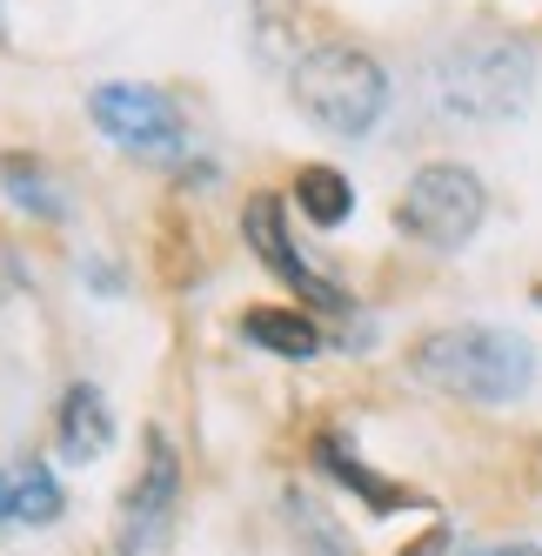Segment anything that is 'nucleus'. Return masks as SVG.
Masks as SVG:
<instances>
[{
	"label": "nucleus",
	"instance_id": "nucleus-15",
	"mask_svg": "<svg viewBox=\"0 0 542 556\" xmlns=\"http://www.w3.org/2000/svg\"><path fill=\"white\" fill-rule=\"evenodd\" d=\"M402 556H462V543H455V530H429L422 543H409Z\"/></svg>",
	"mask_w": 542,
	"mask_h": 556
},
{
	"label": "nucleus",
	"instance_id": "nucleus-3",
	"mask_svg": "<svg viewBox=\"0 0 542 556\" xmlns=\"http://www.w3.org/2000/svg\"><path fill=\"white\" fill-rule=\"evenodd\" d=\"M288 94L315 128L362 141L375 135V122L389 114V74L369 48H348V41H308L288 61Z\"/></svg>",
	"mask_w": 542,
	"mask_h": 556
},
{
	"label": "nucleus",
	"instance_id": "nucleus-14",
	"mask_svg": "<svg viewBox=\"0 0 542 556\" xmlns=\"http://www.w3.org/2000/svg\"><path fill=\"white\" fill-rule=\"evenodd\" d=\"M282 516H288V530H295V543H301V556H356L348 549V536L335 530V516L308 496V490H288L282 496Z\"/></svg>",
	"mask_w": 542,
	"mask_h": 556
},
{
	"label": "nucleus",
	"instance_id": "nucleus-17",
	"mask_svg": "<svg viewBox=\"0 0 542 556\" xmlns=\"http://www.w3.org/2000/svg\"><path fill=\"white\" fill-rule=\"evenodd\" d=\"M535 308H542V289H535Z\"/></svg>",
	"mask_w": 542,
	"mask_h": 556
},
{
	"label": "nucleus",
	"instance_id": "nucleus-1",
	"mask_svg": "<svg viewBox=\"0 0 542 556\" xmlns=\"http://www.w3.org/2000/svg\"><path fill=\"white\" fill-rule=\"evenodd\" d=\"M409 376L436 395H455V403H516L535 382V342L495 323H449L409 342Z\"/></svg>",
	"mask_w": 542,
	"mask_h": 556
},
{
	"label": "nucleus",
	"instance_id": "nucleus-9",
	"mask_svg": "<svg viewBox=\"0 0 542 556\" xmlns=\"http://www.w3.org/2000/svg\"><path fill=\"white\" fill-rule=\"evenodd\" d=\"M107 450H114V409H107V395L94 382H67L61 403H54V456L74 463V469H88Z\"/></svg>",
	"mask_w": 542,
	"mask_h": 556
},
{
	"label": "nucleus",
	"instance_id": "nucleus-16",
	"mask_svg": "<svg viewBox=\"0 0 542 556\" xmlns=\"http://www.w3.org/2000/svg\"><path fill=\"white\" fill-rule=\"evenodd\" d=\"M495 556H542L535 543H509V549H495Z\"/></svg>",
	"mask_w": 542,
	"mask_h": 556
},
{
	"label": "nucleus",
	"instance_id": "nucleus-4",
	"mask_svg": "<svg viewBox=\"0 0 542 556\" xmlns=\"http://www.w3.org/2000/svg\"><path fill=\"white\" fill-rule=\"evenodd\" d=\"M482 215H489V188L469 162H422L396 194V228L436 255L469 249Z\"/></svg>",
	"mask_w": 542,
	"mask_h": 556
},
{
	"label": "nucleus",
	"instance_id": "nucleus-5",
	"mask_svg": "<svg viewBox=\"0 0 542 556\" xmlns=\"http://www.w3.org/2000/svg\"><path fill=\"white\" fill-rule=\"evenodd\" d=\"M88 122L101 141H114L121 154H134V162H181L188 148V122L175 94H162L154 81H101L88 94Z\"/></svg>",
	"mask_w": 542,
	"mask_h": 556
},
{
	"label": "nucleus",
	"instance_id": "nucleus-13",
	"mask_svg": "<svg viewBox=\"0 0 542 556\" xmlns=\"http://www.w3.org/2000/svg\"><path fill=\"white\" fill-rule=\"evenodd\" d=\"M295 208L315 228H341L348 215H356V181H348L341 168H328V162H308L295 175Z\"/></svg>",
	"mask_w": 542,
	"mask_h": 556
},
{
	"label": "nucleus",
	"instance_id": "nucleus-12",
	"mask_svg": "<svg viewBox=\"0 0 542 556\" xmlns=\"http://www.w3.org/2000/svg\"><path fill=\"white\" fill-rule=\"evenodd\" d=\"M0 188H8V202L27 222H67V202H61V188H54V175H48L41 154L8 148V154H0Z\"/></svg>",
	"mask_w": 542,
	"mask_h": 556
},
{
	"label": "nucleus",
	"instance_id": "nucleus-11",
	"mask_svg": "<svg viewBox=\"0 0 542 556\" xmlns=\"http://www.w3.org/2000/svg\"><path fill=\"white\" fill-rule=\"evenodd\" d=\"M235 329H242V342H255V349H268V355H282V363H308V355H322V315L315 308H301V302H248L242 315H235Z\"/></svg>",
	"mask_w": 542,
	"mask_h": 556
},
{
	"label": "nucleus",
	"instance_id": "nucleus-6",
	"mask_svg": "<svg viewBox=\"0 0 542 556\" xmlns=\"http://www.w3.org/2000/svg\"><path fill=\"white\" fill-rule=\"evenodd\" d=\"M242 242L255 249V262L275 275V282L301 302V308H315V315H341L348 308V295L328 282V275H315V262H308L301 249H295V222H288V202L282 194H248L242 202Z\"/></svg>",
	"mask_w": 542,
	"mask_h": 556
},
{
	"label": "nucleus",
	"instance_id": "nucleus-2",
	"mask_svg": "<svg viewBox=\"0 0 542 556\" xmlns=\"http://www.w3.org/2000/svg\"><path fill=\"white\" fill-rule=\"evenodd\" d=\"M429 94L455 122H516L535 94V48L502 27H462L429 61Z\"/></svg>",
	"mask_w": 542,
	"mask_h": 556
},
{
	"label": "nucleus",
	"instance_id": "nucleus-7",
	"mask_svg": "<svg viewBox=\"0 0 542 556\" xmlns=\"http://www.w3.org/2000/svg\"><path fill=\"white\" fill-rule=\"evenodd\" d=\"M175 503H181V456L168 443V429H147L141 435V476L121 490V509H114V556H147L162 543Z\"/></svg>",
	"mask_w": 542,
	"mask_h": 556
},
{
	"label": "nucleus",
	"instance_id": "nucleus-10",
	"mask_svg": "<svg viewBox=\"0 0 542 556\" xmlns=\"http://www.w3.org/2000/svg\"><path fill=\"white\" fill-rule=\"evenodd\" d=\"M61 509H67V490L41 456L0 463V523L8 530H48V523H61Z\"/></svg>",
	"mask_w": 542,
	"mask_h": 556
},
{
	"label": "nucleus",
	"instance_id": "nucleus-8",
	"mask_svg": "<svg viewBox=\"0 0 542 556\" xmlns=\"http://www.w3.org/2000/svg\"><path fill=\"white\" fill-rule=\"evenodd\" d=\"M315 469L328 476V483H341L348 496H362L375 516H402V509H436V496L429 490H409V483H396V476H382V469H369L356 450L341 443L335 429H322L315 435Z\"/></svg>",
	"mask_w": 542,
	"mask_h": 556
}]
</instances>
